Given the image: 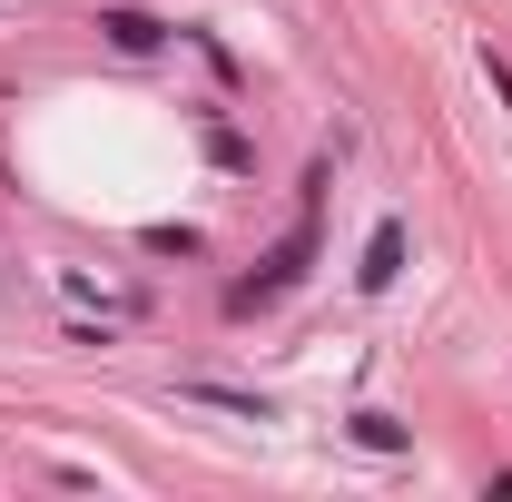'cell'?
<instances>
[{"instance_id": "7a4b0ae2", "label": "cell", "mask_w": 512, "mask_h": 502, "mask_svg": "<svg viewBox=\"0 0 512 502\" xmlns=\"http://www.w3.org/2000/svg\"><path fill=\"white\" fill-rule=\"evenodd\" d=\"M188 404H217V414H247V424H266V394H227V384H188Z\"/></svg>"}, {"instance_id": "3957f363", "label": "cell", "mask_w": 512, "mask_h": 502, "mask_svg": "<svg viewBox=\"0 0 512 502\" xmlns=\"http://www.w3.org/2000/svg\"><path fill=\"white\" fill-rule=\"evenodd\" d=\"M99 30H109V40H119V50H158V20H138V10H109V20H99Z\"/></svg>"}, {"instance_id": "6da1fadb", "label": "cell", "mask_w": 512, "mask_h": 502, "mask_svg": "<svg viewBox=\"0 0 512 502\" xmlns=\"http://www.w3.org/2000/svg\"><path fill=\"white\" fill-rule=\"evenodd\" d=\"M394 266H404V227H375V247H365V286H394Z\"/></svg>"}, {"instance_id": "277c9868", "label": "cell", "mask_w": 512, "mask_h": 502, "mask_svg": "<svg viewBox=\"0 0 512 502\" xmlns=\"http://www.w3.org/2000/svg\"><path fill=\"white\" fill-rule=\"evenodd\" d=\"M483 79H493V99L512 109V60H503V50H483Z\"/></svg>"}]
</instances>
